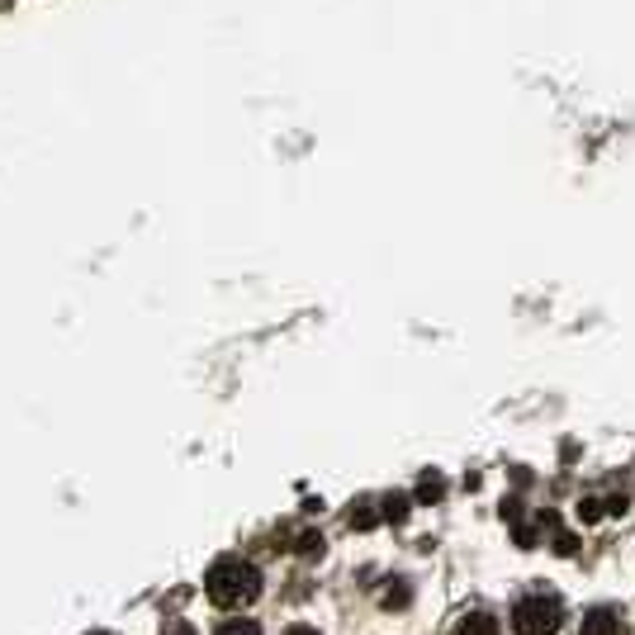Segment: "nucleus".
Segmentation results:
<instances>
[{
    "instance_id": "obj_1",
    "label": "nucleus",
    "mask_w": 635,
    "mask_h": 635,
    "mask_svg": "<svg viewBox=\"0 0 635 635\" xmlns=\"http://www.w3.org/2000/svg\"><path fill=\"white\" fill-rule=\"evenodd\" d=\"M204 588H209V598H214L218 607H247V602L261 593V574H256L252 560L228 555V560H218L214 569H209Z\"/></svg>"
},
{
    "instance_id": "obj_2",
    "label": "nucleus",
    "mask_w": 635,
    "mask_h": 635,
    "mask_svg": "<svg viewBox=\"0 0 635 635\" xmlns=\"http://www.w3.org/2000/svg\"><path fill=\"white\" fill-rule=\"evenodd\" d=\"M564 621V607L560 598H550V593H531L512 607V631L517 635H555Z\"/></svg>"
},
{
    "instance_id": "obj_3",
    "label": "nucleus",
    "mask_w": 635,
    "mask_h": 635,
    "mask_svg": "<svg viewBox=\"0 0 635 635\" xmlns=\"http://www.w3.org/2000/svg\"><path fill=\"white\" fill-rule=\"evenodd\" d=\"M583 635H626V621H621V612H612V607H593V612L583 617Z\"/></svg>"
},
{
    "instance_id": "obj_4",
    "label": "nucleus",
    "mask_w": 635,
    "mask_h": 635,
    "mask_svg": "<svg viewBox=\"0 0 635 635\" xmlns=\"http://www.w3.org/2000/svg\"><path fill=\"white\" fill-rule=\"evenodd\" d=\"M455 635H498V621H493L489 612H470V617H460Z\"/></svg>"
},
{
    "instance_id": "obj_5",
    "label": "nucleus",
    "mask_w": 635,
    "mask_h": 635,
    "mask_svg": "<svg viewBox=\"0 0 635 635\" xmlns=\"http://www.w3.org/2000/svg\"><path fill=\"white\" fill-rule=\"evenodd\" d=\"M408 508H413V498H403V493H394V498H384V522H403L408 517Z\"/></svg>"
},
{
    "instance_id": "obj_6",
    "label": "nucleus",
    "mask_w": 635,
    "mask_h": 635,
    "mask_svg": "<svg viewBox=\"0 0 635 635\" xmlns=\"http://www.w3.org/2000/svg\"><path fill=\"white\" fill-rule=\"evenodd\" d=\"M441 493H446V479H441V474H422V484H418L422 503H432V498H441Z\"/></svg>"
},
{
    "instance_id": "obj_7",
    "label": "nucleus",
    "mask_w": 635,
    "mask_h": 635,
    "mask_svg": "<svg viewBox=\"0 0 635 635\" xmlns=\"http://www.w3.org/2000/svg\"><path fill=\"white\" fill-rule=\"evenodd\" d=\"M214 635H261V626L256 621H223Z\"/></svg>"
},
{
    "instance_id": "obj_8",
    "label": "nucleus",
    "mask_w": 635,
    "mask_h": 635,
    "mask_svg": "<svg viewBox=\"0 0 635 635\" xmlns=\"http://www.w3.org/2000/svg\"><path fill=\"white\" fill-rule=\"evenodd\" d=\"M380 522V512H370V503H356V512H351V527H375Z\"/></svg>"
},
{
    "instance_id": "obj_9",
    "label": "nucleus",
    "mask_w": 635,
    "mask_h": 635,
    "mask_svg": "<svg viewBox=\"0 0 635 635\" xmlns=\"http://www.w3.org/2000/svg\"><path fill=\"white\" fill-rule=\"evenodd\" d=\"M403 602H408V588H389L384 593V607H403Z\"/></svg>"
},
{
    "instance_id": "obj_10",
    "label": "nucleus",
    "mask_w": 635,
    "mask_h": 635,
    "mask_svg": "<svg viewBox=\"0 0 635 635\" xmlns=\"http://www.w3.org/2000/svg\"><path fill=\"white\" fill-rule=\"evenodd\" d=\"M285 635H318V631H313V626H290Z\"/></svg>"
},
{
    "instance_id": "obj_11",
    "label": "nucleus",
    "mask_w": 635,
    "mask_h": 635,
    "mask_svg": "<svg viewBox=\"0 0 635 635\" xmlns=\"http://www.w3.org/2000/svg\"><path fill=\"white\" fill-rule=\"evenodd\" d=\"M166 635H195L190 626H166Z\"/></svg>"
},
{
    "instance_id": "obj_12",
    "label": "nucleus",
    "mask_w": 635,
    "mask_h": 635,
    "mask_svg": "<svg viewBox=\"0 0 635 635\" xmlns=\"http://www.w3.org/2000/svg\"><path fill=\"white\" fill-rule=\"evenodd\" d=\"M95 635H105V631H95Z\"/></svg>"
}]
</instances>
